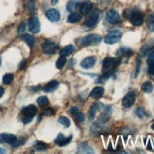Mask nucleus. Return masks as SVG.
<instances>
[{
  "mask_svg": "<svg viewBox=\"0 0 154 154\" xmlns=\"http://www.w3.org/2000/svg\"><path fill=\"white\" fill-rule=\"evenodd\" d=\"M121 63V59L118 58H106L103 61V64H102V71L104 73L107 72H111L112 70H113L115 68H116L117 66Z\"/></svg>",
  "mask_w": 154,
  "mask_h": 154,
  "instance_id": "obj_1",
  "label": "nucleus"
},
{
  "mask_svg": "<svg viewBox=\"0 0 154 154\" xmlns=\"http://www.w3.org/2000/svg\"><path fill=\"white\" fill-rule=\"evenodd\" d=\"M36 113H37V108L34 105H29L25 107L22 110V115L24 116L23 122L25 124L29 123L32 120V118L36 116Z\"/></svg>",
  "mask_w": 154,
  "mask_h": 154,
  "instance_id": "obj_2",
  "label": "nucleus"
},
{
  "mask_svg": "<svg viewBox=\"0 0 154 154\" xmlns=\"http://www.w3.org/2000/svg\"><path fill=\"white\" fill-rule=\"evenodd\" d=\"M101 42V37L98 34H89L82 39V45L88 46V45H96Z\"/></svg>",
  "mask_w": 154,
  "mask_h": 154,
  "instance_id": "obj_3",
  "label": "nucleus"
},
{
  "mask_svg": "<svg viewBox=\"0 0 154 154\" xmlns=\"http://www.w3.org/2000/svg\"><path fill=\"white\" fill-rule=\"evenodd\" d=\"M122 36V32L119 29H113L110 31L104 38V42L108 45H113L117 43Z\"/></svg>",
  "mask_w": 154,
  "mask_h": 154,
  "instance_id": "obj_4",
  "label": "nucleus"
},
{
  "mask_svg": "<svg viewBox=\"0 0 154 154\" xmlns=\"http://www.w3.org/2000/svg\"><path fill=\"white\" fill-rule=\"evenodd\" d=\"M42 49L45 54L46 55H53L58 51V45L52 41H45L42 45Z\"/></svg>",
  "mask_w": 154,
  "mask_h": 154,
  "instance_id": "obj_5",
  "label": "nucleus"
},
{
  "mask_svg": "<svg viewBox=\"0 0 154 154\" xmlns=\"http://www.w3.org/2000/svg\"><path fill=\"white\" fill-rule=\"evenodd\" d=\"M136 100V94L134 92H129L127 95L123 97L122 103L125 108H131L134 104Z\"/></svg>",
  "mask_w": 154,
  "mask_h": 154,
  "instance_id": "obj_6",
  "label": "nucleus"
},
{
  "mask_svg": "<svg viewBox=\"0 0 154 154\" xmlns=\"http://www.w3.org/2000/svg\"><path fill=\"white\" fill-rule=\"evenodd\" d=\"M130 22L133 26H141L144 22V16L141 12L139 11H133L130 15Z\"/></svg>",
  "mask_w": 154,
  "mask_h": 154,
  "instance_id": "obj_7",
  "label": "nucleus"
},
{
  "mask_svg": "<svg viewBox=\"0 0 154 154\" xmlns=\"http://www.w3.org/2000/svg\"><path fill=\"white\" fill-rule=\"evenodd\" d=\"M29 29L32 33H38L41 29V26H40V21L37 16H31L29 19Z\"/></svg>",
  "mask_w": 154,
  "mask_h": 154,
  "instance_id": "obj_8",
  "label": "nucleus"
},
{
  "mask_svg": "<svg viewBox=\"0 0 154 154\" xmlns=\"http://www.w3.org/2000/svg\"><path fill=\"white\" fill-rule=\"evenodd\" d=\"M106 19L110 24H117L120 20V15L116 11L111 10L106 13Z\"/></svg>",
  "mask_w": 154,
  "mask_h": 154,
  "instance_id": "obj_9",
  "label": "nucleus"
},
{
  "mask_svg": "<svg viewBox=\"0 0 154 154\" xmlns=\"http://www.w3.org/2000/svg\"><path fill=\"white\" fill-rule=\"evenodd\" d=\"M98 20H99V12L95 11L85 20V26H88V28H93V26H95L97 24Z\"/></svg>",
  "mask_w": 154,
  "mask_h": 154,
  "instance_id": "obj_10",
  "label": "nucleus"
},
{
  "mask_svg": "<svg viewBox=\"0 0 154 154\" xmlns=\"http://www.w3.org/2000/svg\"><path fill=\"white\" fill-rule=\"evenodd\" d=\"M45 16L48 18L50 22H58L60 20V12L58 10L56 9H50L46 11L45 13Z\"/></svg>",
  "mask_w": 154,
  "mask_h": 154,
  "instance_id": "obj_11",
  "label": "nucleus"
},
{
  "mask_svg": "<svg viewBox=\"0 0 154 154\" xmlns=\"http://www.w3.org/2000/svg\"><path fill=\"white\" fill-rule=\"evenodd\" d=\"M16 136L13 134H10V133H1L0 134V143L3 144H11L12 145L15 142Z\"/></svg>",
  "mask_w": 154,
  "mask_h": 154,
  "instance_id": "obj_12",
  "label": "nucleus"
},
{
  "mask_svg": "<svg viewBox=\"0 0 154 154\" xmlns=\"http://www.w3.org/2000/svg\"><path fill=\"white\" fill-rule=\"evenodd\" d=\"M112 107H107V108L105 109V111L101 113V116H99L97 123L102 124V125L105 124L109 120L110 116H112Z\"/></svg>",
  "mask_w": 154,
  "mask_h": 154,
  "instance_id": "obj_13",
  "label": "nucleus"
},
{
  "mask_svg": "<svg viewBox=\"0 0 154 154\" xmlns=\"http://www.w3.org/2000/svg\"><path fill=\"white\" fill-rule=\"evenodd\" d=\"M103 107V104L102 103H95V104H93L92 105V107L90 108V110H89V112H88V116H89V118L91 119V120H93L94 118H95V116H96V113L101 109Z\"/></svg>",
  "mask_w": 154,
  "mask_h": 154,
  "instance_id": "obj_14",
  "label": "nucleus"
},
{
  "mask_svg": "<svg viewBox=\"0 0 154 154\" xmlns=\"http://www.w3.org/2000/svg\"><path fill=\"white\" fill-rule=\"evenodd\" d=\"M71 139H72V135L69 136L68 138H66L63 134V133H60V134L58 135V137L56 138V140H55V143L57 145H59L60 146H66L67 144H69L70 141H71Z\"/></svg>",
  "mask_w": 154,
  "mask_h": 154,
  "instance_id": "obj_15",
  "label": "nucleus"
},
{
  "mask_svg": "<svg viewBox=\"0 0 154 154\" xmlns=\"http://www.w3.org/2000/svg\"><path fill=\"white\" fill-rule=\"evenodd\" d=\"M148 73L149 75L154 76V51L149 53V58H148Z\"/></svg>",
  "mask_w": 154,
  "mask_h": 154,
  "instance_id": "obj_16",
  "label": "nucleus"
},
{
  "mask_svg": "<svg viewBox=\"0 0 154 154\" xmlns=\"http://www.w3.org/2000/svg\"><path fill=\"white\" fill-rule=\"evenodd\" d=\"M83 3V0H71L67 4V11L70 12H74L78 9H79L80 5Z\"/></svg>",
  "mask_w": 154,
  "mask_h": 154,
  "instance_id": "obj_17",
  "label": "nucleus"
},
{
  "mask_svg": "<svg viewBox=\"0 0 154 154\" xmlns=\"http://www.w3.org/2000/svg\"><path fill=\"white\" fill-rule=\"evenodd\" d=\"M95 63H96V59L95 58H94V57H87L82 62L80 65H82V67L84 68V69H89V68L93 67Z\"/></svg>",
  "mask_w": 154,
  "mask_h": 154,
  "instance_id": "obj_18",
  "label": "nucleus"
},
{
  "mask_svg": "<svg viewBox=\"0 0 154 154\" xmlns=\"http://www.w3.org/2000/svg\"><path fill=\"white\" fill-rule=\"evenodd\" d=\"M104 94V89L102 87H95L90 93V97L93 99H97L99 97H101Z\"/></svg>",
  "mask_w": 154,
  "mask_h": 154,
  "instance_id": "obj_19",
  "label": "nucleus"
},
{
  "mask_svg": "<svg viewBox=\"0 0 154 154\" xmlns=\"http://www.w3.org/2000/svg\"><path fill=\"white\" fill-rule=\"evenodd\" d=\"M92 9H93V4H92V2H89V1L83 2L79 7V11L82 14H88V13L92 11Z\"/></svg>",
  "mask_w": 154,
  "mask_h": 154,
  "instance_id": "obj_20",
  "label": "nucleus"
},
{
  "mask_svg": "<svg viewBox=\"0 0 154 154\" xmlns=\"http://www.w3.org/2000/svg\"><path fill=\"white\" fill-rule=\"evenodd\" d=\"M59 86V82H57V80H52V82H48V84H46L45 87H44V91L46 92V93H50V92H53L55 91L56 88Z\"/></svg>",
  "mask_w": 154,
  "mask_h": 154,
  "instance_id": "obj_21",
  "label": "nucleus"
},
{
  "mask_svg": "<svg viewBox=\"0 0 154 154\" xmlns=\"http://www.w3.org/2000/svg\"><path fill=\"white\" fill-rule=\"evenodd\" d=\"M79 153H94L92 148H90L87 143H82L79 146Z\"/></svg>",
  "mask_w": 154,
  "mask_h": 154,
  "instance_id": "obj_22",
  "label": "nucleus"
},
{
  "mask_svg": "<svg viewBox=\"0 0 154 154\" xmlns=\"http://www.w3.org/2000/svg\"><path fill=\"white\" fill-rule=\"evenodd\" d=\"M74 50H75L74 45H66L65 48H63L60 53H61V56L66 57V56L71 55L72 53L74 52Z\"/></svg>",
  "mask_w": 154,
  "mask_h": 154,
  "instance_id": "obj_23",
  "label": "nucleus"
},
{
  "mask_svg": "<svg viewBox=\"0 0 154 154\" xmlns=\"http://www.w3.org/2000/svg\"><path fill=\"white\" fill-rule=\"evenodd\" d=\"M80 19H82V15L79 14L77 12H72L68 16L67 22L70 24H75V23H78L79 21H80Z\"/></svg>",
  "mask_w": 154,
  "mask_h": 154,
  "instance_id": "obj_24",
  "label": "nucleus"
},
{
  "mask_svg": "<svg viewBox=\"0 0 154 154\" xmlns=\"http://www.w3.org/2000/svg\"><path fill=\"white\" fill-rule=\"evenodd\" d=\"M146 26H148V29L150 32H154V12L151 13V14L146 19Z\"/></svg>",
  "mask_w": 154,
  "mask_h": 154,
  "instance_id": "obj_25",
  "label": "nucleus"
},
{
  "mask_svg": "<svg viewBox=\"0 0 154 154\" xmlns=\"http://www.w3.org/2000/svg\"><path fill=\"white\" fill-rule=\"evenodd\" d=\"M22 39H23V41H25L26 44H28V45L29 46V48H32L33 45H34L35 40H34V37H32L31 35L25 34L22 36Z\"/></svg>",
  "mask_w": 154,
  "mask_h": 154,
  "instance_id": "obj_26",
  "label": "nucleus"
},
{
  "mask_svg": "<svg viewBox=\"0 0 154 154\" xmlns=\"http://www.w3.org/2000/svg\"><path fill=\"white\" fill-rule=\"evenodd\" d=\"M142 90L145 92V93H151L153 91V84L150 82H146L142 84Z\"/></svg>",
  "mask_w": 154,
  "mask_h": 154,
  "instance_id": "obj_27",
  "label": "nucleus"
},
{
  "mask_svg": "<svg viewBox=\"0 0 154 154\" xmlns=\"http://www.w3.org/2000/svg\"><path fill=\"white\" fill-rule=\"evenodd\" d=\"M132 54V50L128 48H120L119 50H117V56H131Z\"/></svg>",
  "mask_w": 154,
  "mask_h": 154,
  "instance_id": "obj_28",
  "label": "nucleus"
},
{
  "mask_svg": "<svg viewBox=\"0 0 154 154\" xmlns=\"http://www.w3.org/2000/svg\"><path fill=\"white\" fill-rule=\"evenodd\" d=\"M65 63H66V58H65L64 56H61V57H60V58L58 59V61H57V63H56V67H57L59 70L63 69V67L64 66Z\"/></svg>",
  "mask_w": 154,
  "mask_h": 154,
  "instance_id": "obj_29",
  "label": "nucleus"
},
{
  "mask_svg": "<svg viewBox=\"0 0 154 154\" xmlns=\"http://www.w3.org/2000/svg\"><path fill=\"white\" fill-rule=\"evenodd\" d=\"M37 103L41 107H45V106L48 105L49 101H48V98L46 97H40L37 99Z\"/></svg>",
  "mask_w": 154,
  "mask_h": 154,
  "instance_id": "obj_30",
  "label": "nucleus"
},
{
  "mask_svg": "<svg viewBox=\"0 0 154 154\" xmlns=\"http://www.w3.org/2000/svg\"><path fill=\"white\" fill-rule=\"evenodd\" d=\"M13 75L12 74H6V75H4V77H3V79H2V80H3V83L4 84H11L12 82H13Z\"/></svg>",
  "mask_w": 154,
  "mask_h": 154,
  "instance_id": "obj_31",
  "label": "nucleus"
},
{
  "mask_svg": "<svg viewBox=\"0 0 154 154\" xmlns=\"http://www.w3.org/2000/svg\"><path fill=\"white\" fill-rule=\"evenodd\" d=\"M58 121L61 123L62 125H63L64 127H66V128L70 126V120L67 117H65V116H61V117L59 118Z\"/></svg>",
  "mask_w": 154,
  "mask_h": 154,
  "instance_id": "obj_32",
  "label": "nucleus"
},
{
  "mask_svg": "<svg viewBox=\"0 0 154 154\" xmlns=\"http://www.w3.org/2000/svg\"><path fill=\"white\" fill-rule=\"evenodd\" d=\"M46 145L45 144V143H43V142H37L36 143V145H35V149H37V150H40V151H44V150H45L46 149Z\"/></svg>",
  "mask_w": 154,
  "mask_h": 154,
  "instance_id": "obj_33",
  "label": "nucleus"
},
{
  "mask_svg": "<svg viewBox=\"0 0 154 154\" xmlns=\"http://www.w3.org/2000/svg\"><path fill=\"white\" fill-rule=\"evenodd\" d=\"M134 112H135V116L139 118H143L145 116V110L143 108H137Z\"/></svg>",
  "mask_w": 154,
  "mask_h": 154,
  "instance_id": "obj_34",
  "label": "nucleus"
},
{
  "mask_svg": "<svg viewBox=\"0 0 154 154\" xmlns=\"http://www.w3.org/2000/svg\"><path fill=\"white\" fill-rule=\"evenodd\" d=\"M74 117H75L77 122H82L83 120H84V115H83V113H82V112H79L77 113V115Z\"/></svg>",
  "mask_w": 154,
  "mask_h": 154,
  "instance_id": "obj_35",
  "label": "nucleus"
},
{
  "mask_svg": "<svg viewBox=\"0 0 154 154\" xmlns=\"http://www.w3.org/2000/svg\"><path fill=\"white\" fill-rule=\"evenodd\" d=\"M44 115L45 116H54L55 115V111L51 109V108H48L44 111Z\"/></svg>",
  "mask_w": 154,
  "mask_h": 154,
  "instance_id": "obj_36",
  "label": "nucleus"
},
{
  "mask_svg": "<svg viewBox=\"0 0 154 154\" xmlns=\"http://www.w3.org/2000/svg\"><path fill=\"white\" fill-rule=\"evenodd\" d=\"M140 66H141V61H140V59H137V61H136V71H135V76H134V78H136L138 76V74H139Z\"/></svg>",
  "mask_w": 154,
  "mask_h": 154,
  "instance_id": "obj_37",
  "label": "nucleus"
},
{
  "mask_svg": "<svg viewBox=\"0 0 154 154\" xmlns=\"http://www.w3.org/2000/svg\"><path fill=\"white\" fill-rule=\"evenodd\" d=\"M26 22H23L21 25L19 26V28H18V32L19 33H22L26 30Z\"/></svg>",
  "mask_w": 154,
  "mask_h": 154,
  "instance_id": "obj_38",
  "label": "nucleus"
},
{
  "mask_svg": "<svg viewBox=\"0 0 154 154\" xmlns=\"http://www.w3.org/2000/svg\"><path fill=\"white\" fill-rule=\"evenodd\" d=\"M79 112V109L77 108V107H72V108L69 110V113H70L71 116H75Z\"/></svg>",
  "mask_w": 154,
  "mask_h": 154,
  "instance_id": "obj_39",
  "label": "nucleus"
},
{
  "mask_svg": "<svg viewBox=\"0 0 154 154\" xmlns=\"http://www.w3.org/2000/svg\"><path fill=\"white\" fill-rule=\"evenodd\" d=\"M110 3H111V0H99V4H100V6L103 7V8L107 7Z\"/></svg>",
  "mask_w": 154,
  "mask_h": 154,
  "instance_id": "obj_40",
  "label": "nucleus"
},
{
  "mask_svg": "<svg viewBox=\"0 0 154 154\" xmlns=\"http://www.w3.org/2000/svg\"><path fill=\"white\" fill-rule=\"evenodd\" d=\"M3 95H4V89L2 88V87H0V97H1Z\"/></svg>",
  "mask_w": 154,
  "mask_h": 154,
  "instance_id": "obj_41",
  "label": "nucleus"
},
{
  "mask_svg": "<svg viewBox=\"0 0 154 154\" xmlns=\"http://www.w3.org/2000/svg\"><path fill=\"white\" fill-rule=\"evenodd\" d=\"M58 1H59V0H51V3H52L53 5H55V4H57Z\"/></svg>",
  "mask_w": 154,
  "mask_h": 154,
  "instance_id": "obj_42",
  "label": "nucleus"
},
{
  "mask_svg": "<svg viewBox=\"0 0 154 154\" xmlns=\"http://www.w3.org/2000/svg\"><path fill=\"white\" fill-rule=\"evenodd\" d=\"M0 153H6V150L3 149H0Z\"/></svg>",
  "mask_w": 154,
  "mask_h": 154,
  "instance_id": "obj_43",
  "label": "nucleus"
},
{
  "mask_svg": "<svg viewBox=\"0 0 154 154\" xmlns=\"http://www.w3.org/2000/svg\"><path fill=\"white\" fill-rule=\"evenodd\" d=\"M151 129H152V130L154 131V123H153V124L151 125Z\"/></svg>",
  "mask_w": 154,
  "mask_h": 154,
  "instance_id": "obj_44",
  "label": "nucleus"
},
{
  "mask_svg": "<svg viewBox=\"0 0 154 154\" xmlns=\"http://www.w3.org/2000/svg\"><path fill=\"white\" fill-rule=\"evenodd\" d=\"M0 64H1V60H0Z\"/></svg>",
  "mask_w": 154,
  "mask_h": 154,
  "instance_id": "obj_45",
  "label": "nucleus"
}]
</instances>
